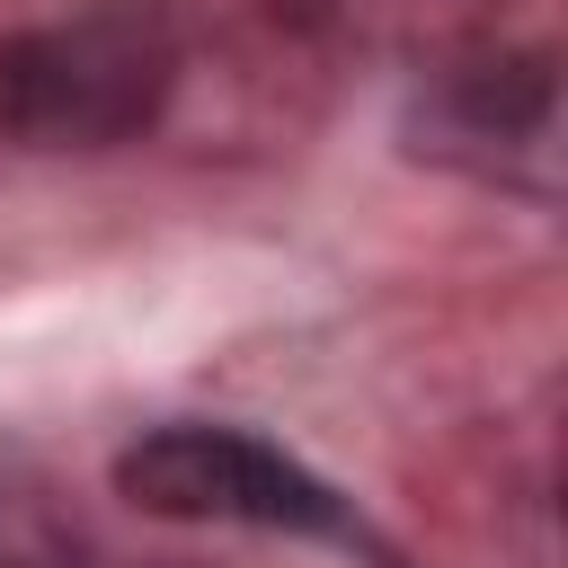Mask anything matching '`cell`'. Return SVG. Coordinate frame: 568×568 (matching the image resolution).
<instances>
[{
	"mask_svg": "<svg viewBox=\"0 0 568 568\" xmlns=\"http://www.w3.org/2000/svg\"><path fill=\"white\" fill-rule=\"evenodd\" d=\"M169 36L115 9L0 36V133L27 151H106L169 106Z\"/></svg>",
	"mask_w": 568,
	"mask_h": 568,
	"instance_id": "1",
	"label": "cell"
},
{
	"mask_svg": "<svg viewBox=\"0 0 568 568\" xmlns=\"http://www.w3.org/2000/svg\"><path fill=\"white\" fill-rule=\"evenodd\" d=\"M115 488L169 524H257V532H346L320 470L240 426H160L115 462Z\"/></svg>",
	"mask_w": 568,
	"mask_h": 568,
	"instance_id": "2",
	"label": "cell"
},
{
	"mask_svg": "<svg viewBox=\"0 0 568 568\" xmlns=\"http://www.w3.org/2000/svg\"><path fill=\"white\" fill-rule=\"evenodd\" d=\"M0 568H18V559H0Z\"/></svg>",
	"mask_w": 568,
	"mask_h": 568,
	"instance_id": "3",
	"label": "cell"
}]
</instances>
